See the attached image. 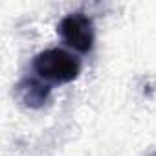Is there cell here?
Returning <instances> with one entry per match:
<instances>
[{
	"mask_svg": "<svg viewBox=\"0 0 156 156\" xmlns=\"http://www.w3.org/2000/svg\"><path fill=\"white\" fill-rule=\"evenodd\" d=\"M33 70L42 81L72 83L81 73V61L62 48H48L35 55Z\"/></svg>",
	"mask_w": 156,
	"mask_h": 156,
	"instance_id": "obj_1",
	"label": "cell"
},
{
	"mask_svg": "<svg viewBox=\"0 0 156 156\" xmlns=\"http://www.w3.org/2000/svg\"><path fill=\"white\" fill-rule=\"evenodd\" d=\"M57 31L62 37V41L75 51L87 53L94 46L96 37H94L92 19L81 11L68 13L66 17H62L59 26H57Z\"/></svg>",
	"mask_w": 156,
	"mask_h": 156,
	"instance_id": "obj_2",
	"label": "cell"
},
{
	"mask_svg": "<svg viewBox=\"0 0 156 156\" xmlns=\"http://www.w3.org/2000/svg\"><path fill=\"white\" fill-rule=\"evenodd\" d=\"M51 87L48 83H44L41 77H24V79L17 85V96L19 99L31 108H39L42 107L48 98H50Z\"/></svg>",
	"mask_w": 156,
	"mask_h": 156,
	"instance_id": "obj_3",
	"label": "cell"
}]
</instances>
